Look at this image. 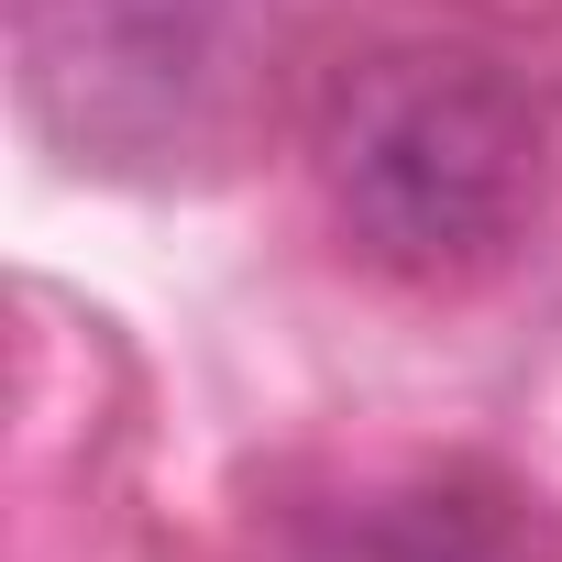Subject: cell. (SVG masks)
<instances>
[{
  "label": "cell",
  "mask_w": 562,
  "mask_h": 562,
  "mask_svg": "<svg viewBox=\"0 0 562 562\" xmlns=\"http://www.w3.org/2000/svg\"><path fill=\"white\" fill-rule=\"evenodd\" d=\"M331 232L397 288H474L540 221V111L474 45H375L321 100Z\"/></svg>",
  "instance_id": "6da1fadb"
},
{
  "label": "cell",
  "mask_w": 562,
  "mask_h": 562,
  "mask_svg": "<svg viewBox=\"0 0 562 562\" xmlns=\"http://www.w3.org/2000/svg\"><path fill=\"white\" fill-rule=\"evenodd\" d=\"M288 0H23V111L67 166L188 177L243 144L276 89Z\"/></svg>",
  "instance_id": "7a4b0ae2"
}]
</instances>
